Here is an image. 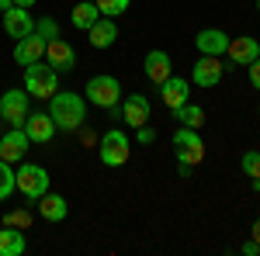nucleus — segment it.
Segmentation results:
<instances>
[{
  "mask_svg": "<svg viewBox=\"0 0 260 256\" xmlns=\"http://www.w3.org/2000/svg\"><path fill=\"white\" fill-rule=\"evenodd\" d=\"M45 62H49L56 73H70V69H77V52H73L70 42L52 39V42H49V49H45Z\"/></svg>",
  "mask_w": 260,
  "mask_h": 256,
  "instance_id": "15",
  "label": "nucleus"
},
{
  "mask_svg": "<svg viewBox=\"0 0 260 256\" xmlns=\"http://www.w3.org/2000/svg\"><path fill=\"white\" fill-rule=\"evenodd\" d=\"M18 191V180H14V170H11V163L7 159H0V201H7V197Z\"/></svg>",
  "mask_w": 260,
  "mask_h": 256,
  "instance_id": "24",
  "label": "nucleus"
},
{
  "mask_svg": "<svg viewBox=\"0 0 260 256\" xmlns=\"http://www.w3.org/2000/svg\"><path fill=\"white\" fill-rule=\"evenodd\" d=\"M240 249H243L246 256H257V253H260V242H253V239H246V242H243Z\"/></svg>",
  "mask_w": 260,
  "mask_h": 256,
  "instance_id": "31",
  "label": "nucleus"
},
{
  "mask_svg": "<svg viewBox=\"0 0 260 256\" xmlns=\"http://www.w3.org/2000/svg\"><path fill=\"white\" fill-rule=\"evenodd\" d=\"M225 59H229V66H225V69H233V66H250L253 59H260V42H257V39H250V35L229 39Z\"/></svg>",
  "mask_w": 260,
  "mask_h": 256,
  "instance_id": "9",
  "label": "nucleus"
},
{
  "mask_svg": "<svg viewBox=\"0 0 260 256\" xmlns=\"http://www.w3.org/2000/svg\"><path fill=\"white\" fill-rule=\"evenodd\" d=\"M149 115H153V104L146 94H128V97L121 100V121L136 132L139 125H149Z\"/></svg>",
  "mask_w": 260,
  "mask_h": 256,
  "instance_id": "8",
  "label": "nucleus"
},
{
  "mask_svg": "<svg viewBox=\"0 0 260 256\" xmlns=\"http://www.w3.org/2000/svg\"><path fill=\"white\" fill-rule=\"evenodd\" d=\"M0 24H4L7 39H14V42L35 31V18L28 14V7H11V11H4V18H0Z\"/></svg>",
  "mask_w": 260,
  "mask_h": 256,
  "instance_id": "12",
  "label": "nucleus"
},
{
  "mask_svg": "<svg viewBox=\"0 0 260 256\" xmlns=\"http://www.w3.org/2000/svg\"><path fill=\"white\" fill-rule=\"evenodd\" d=\"M35 4H39V0H14V7H28V11H31Z\"/></svg>",
  "mask_w": 260,
  "mask_h": 256,
  "instance_id": "33",
  "label": "nucleus"
},
{
  "mask_svg": "<svg viewBox=\"0 0 260 256\" xmlns=\"http://www.w3.org/2000/svg\"><path fill=\"white\" fill-rule=\"evenodd\" d=\"M39 215L45 218V222H62V218L70 215V204H66V197L62 194H45L39 197Z\"/></svg>",
  "mask_w": 260,
  "mask_h": 256,
  "instance_id": "21",
  "label": "nucleus"
},
{
  "mask_svg": "<svg viewBox=\"0 0 260 256\" xmlns=\"http://www.w3.org/2000/svg\"><path fill=\"white\" fill-rule=\"evenodd\" d=\"M170 115H174V121H180L184 128H201V125H205V107H201V104H191V100H184Z\"/></svg>",
  "mask_w": 260,
  "mask_h": 256,
  "instance_id": "23",
  "label": "nucleus"
},
{
  "mask_svg": "<svg viewBox=\"0 0 260 256\" xmlns=\"http://www.w3.org/2000/svg\"><path fill=\"white\" fill-rule=\"evenodd\" d=\"M98 18H101V11H98V4H94V0H77V7L70 11V21H73V28H77V31H87Z\"/></svg>",
  "mask_w": 260,
  "mask_h": 256,
  "instance_id": "22",
  "label": "nucleus"
},
{
  "mask_svg": "<svg viewBox=\"0 0 260 256\" xmlns=\"http://www.w3.org/2000/svg\"><path fill=\"white\" fill-rule=\"evenodd\" d=\"M142 73H146L149 83H156V87H160L163 80L174 73V62H170V56H167L163 49H149V52H146V59H142Z\"/></svg>",
  "mask_w": 260,
  "mask_h": 256,
  "instance_id": "16",
  "label": "nucleus"
},
{
  "mask_svg": "<svg viewBox=\"0 0 260 256\" xmlns=\"http://www.w3.org/2000/svg\"><path fill=\"white\" fill-rule=\"evenodd\" d=\"M160 100H163L167 111L180 107L184 100H191V83H187L184 77H174V73H170V77L160 83Z\"/></svg>",
  "mask_w": 260,
  "mask_h": 256,
  "instance_id": "14",
  "label": "nucleus"
},
{
  "mask_svg": "<svg viewBox=\"0 0 260 256\" xmlns=\"http://www.w3.org/2000/svg\"><path fill=\"white\" fill-rule=\"evenodd\" d=\"M83 97H87V104H94V107L118 111V104H121V83H118V77H111V73H98V77H90V80H87V87H83Z\"/></svg>",
  "mask_w": 260,
  "mask_h": 256,
  "instance_id": "2",
  "label": "nucleus"
},
{
  "mask_svg": "<svg viewBox=\"0 0 260 256\" xmlns=\"http://www.w3.org/2000/svg\"><path fill=\"white\" fill-rule=\"evenodd\" d=\"M250 239H253V242H260V218L253 222V229H250Z\"/></svg>",
  "mask_w": 260,
  "mask_h": 256,
  "instance_id": "32",
  "label": "nucleus"
},
{
  "mask_svg": "<svg viewBox=\"0 0 260 256\" xmlns=\"http://www.w3.org/2000/svg\"><path fill=\"white\" fill-rule=\"evenodd\" d=\"M24 90H28V97L49 100L59 90V73L49 62H31V66H24Z\"/></svg>",
  "mask_w": 260,
  "mask_h": 256,
  "instance_id": "3",
  "label": "nucleus"
},
{
  "mask_svg": "<svg viewBox=\"0 0 260 256\" xmlns=\"http://www.w3.org/2000/svg\"><path fill=\"white\" fill-rule=\"evenodd\" d=\"M128 156H132L128 135H125L121 128H108V132L101 135V142H98V159L104 163V166H125Z\"/></svg>",
  "mask_w": 260,
  "mask_h": 256,
  "instance_id": "4",
  "label": "nucleus"
},
{
  "mask_svg": "<svg viewBox=\"0 0 260 256\" xmlns=\"http://www.w3.org/2000/svg\"><path fill=\"white\" fill-rule=\"evenodd\" d=\"M94 4H98L101 18H121V14L128 11V4H132V0H94Z\"/></svg>",
  "mask_w": 260,
  "mask_h": 256,
  "instance_id": "25",
  "label": "nucleus"
},
{
  "mask_svg": "<svg viewBox=\"0 0 260 256\" xmlns=\"http://www.w3.org/2000/svg\"><path fill=\"white\" fill-rule=\"evenodd\" d=\"M49 115L56 121V132H80L87 121V97L73 90H56L49 97Z\"/></svg>",
  "mask_w": 260,
  "mask_h": 256,
  "instance_id": "1",
  "label": "nucleus"
},
{
  "mask_svg": "<svg viewBox=\"0 0 260 256\" xmlns=\"http://www.w3.org/2000/svg\"><path fill=\"white\" fill-rule=\"evenodd\" d=\"M35 31H39L45 42L59 39V21H56V18H42V21H35Z\"/></svg>",
  "mask_w": 260,
  "mask_h": 256,
  "instance_id": "27",
  "label": "nucleus"
},
{
  "mask_svg": "<svg viewBox=\"0 0 260 256\" xmlns=\"http://www.w3.org/2000/svg\"><path fill=\"white\" fill-rule=\"evenodd\" d=\"M174 156H177V166H198L201 159H205V142H201L198 128H184L180 125L177 132H174Z\"/></svg>",
  "mask_w": 260,
  "mask_h": 256,
  "instance_id": "5",
  "label": "nucleus"
},
{
  "mask_svg": "<svg viewBox=\"0 0 260 256\" xmlns=\"http://www.w3.org/2000/svg\"><path fill=\"white\" fill-rule=\"evenodd\" d=\"M24 249H28L24 229H18V225H4V229H0V256H24Z\"/></svg>",
  "mask_w": 260,
  "mask_h": 256,
  "instance_id": "20",
  "label": "nucleus"
},
{
  "mask_svg": "<svg viewBox=\"0 0 260 256\" xmlns=\"http://www.w3.org/2000/svg\"><path fill=\"white\" fill-rule=\"evenodd\" d=\"M257 111H260V107H257Z\"/></svg>",
  "mask_w": 260,
  "mask_h": 256,
  "instance_id": "36",
  "label": "nucleus"
},
{
  "mask_svg": "<svg viewBox=\"0 0 260 256\" xmlns=\"http://www.w3.org/2000/svg\"><path fill=\"white\" fill-rule=\"evenodd\" d=\"M24 156H28V135H24V128H7L0 135V159L21 163Z\"/></svg>",
  "mask_w": 260,
  "mask_h": 256,
  "instance_id": "17",
  "label": "nucleus"
},
{
  "mask_svg": "<svg viewBox=\"0 0 260 256\" xmlns=\"http://www.w3.org/2000/svg\"><path fill=\"white\" fill-rule=\"evenodd\" d=\"M87 39H90L94 49H111L118 42V24H115V18H98L87 28Z\"/></svg>",
  "mask_w": 260,
  "mask_h": 256,
  "instance_id": "19",
  "label": "nucleus"
},
{
  "mask_svg": "<svg viewBox=\"0 0 260 256\" xmlns=\"http://www.w3.org/2000/svg\"><path fill=\"white\" fill-rule=\"evenodd\" d=\"M194 49H198V56H219L222 59L229 49V35L222 28H201L194 35Z\"/></svg>",
  "mask_w": 260,
  "mask_h": 256,
  "instance_id": "13",
  "label": "nucleus"
},
{
  "mask_svg": "<svg viewBox=\"0 0 260 256\" xmlns=\"http://www.w3.org/2000/svg\"><path fill=\"white\" fill-rule=\"evenodd\" d=\"M136 138H139V145H153V142H156V132H153L149 125H139V128H136Z\"/></svg>",
  "mask_w": 260,
  "mask_h": 256,
  "instance_id": "28",
  "label": "nucleus"
},
{
  "mask_svg": "<svg viewBox=\"0 0 260 256\" xmlns=\"http://www.w3.org/2000/svg\"><path fill=\"white\" fill-rule=\"evenodd\" d=\"M28 222H31V218L24 215V211H11V218H7V225H18V229H24V232H28Z\"/></svg>",
  "mask_w": 260,
  "mask_h": 256,
  "instance_id": "29",
  "label": "nucleus"
},
{
  "mask_svg": "<svg viewBox=\"0 0 260 256\" xmlns=\"http://www.w3.org/2000/svg\"><path fill=\"white\" fill-rule=\"evenodd\" d=\"M0 118L11 128H24V118H28V90L24 87H14V90L0 94Z\"/></svg>",
  "mask_w": 260,
  "mask_h": 256,
  "instance_id": "7",
  "label": "nucleus"
},
{
  "mask_svg": "<svg viewBox=\"0 0 260 256\" xmlns=\"http://www.w3.org/2000/svg\"><path fill=\"white\" fill-rule=\"evenodd\" d=\"M222 69H225V66H222L219 56H198V59H194V69H191V77H194L198 87L208 90V87H215V83L222 80Z\"/></svg>",
  "mask_w": 260,
  "mask_h": 256,
  "instance_id": "18",
  "label": "nucleus"
},
{
  "mask_svg": "<svg viewBox=\"0 0 260 256\" xmlns=\"http://www.w3.org/2000/svg\"><path fill=\"white\" fill-rule=\"evenodd\" d=\"M250 87H253V90H260V59L250 62Z\"/></svg>",
  "mask_w": 260,
  "mask_h": 256,
  "instance_id": "30",
  "label": "nucleus"
},
{
  "mask_svg": "<svg viewBox=\"0 0 260 256\" xmlns=\"http://www.w3.org/2000/svg\"><path fill=\"white\" fill-rule=\"evenodd\" d=\"M24 135H28V142H35V145L52 142V135H56L52 115H49V111H31V115L24 118Z\"/></svg>",
  "mask_w": 260,
  "mask_h": 256,
  "instance_id": "11",
  "label": "nucleus"
},
{
  "mask_svg": "<svg viewBox=\"0 0 260 256\" xmlns=\"http://www.w3.org/2000/svg\"><path fill=\"white\" fill-rule=\"evenodd\" d=\"M240 170H243V173H246L250 180H253V177H260V153H257V149L243 153V159H240Z\"/></svg>",
  "mask_w": 260,
  "mask_h": 256,
  "instance_id": "26",
  "label": "nucleus"
},
{
  "mask_svg": "<svg viewBox=\"0 0 260 256\" xmlns=\"http://www.w3.org/2000/svg\"><path fill=\"white\" fill-rule=\"evenodd\" d=\"M14 180H18V194L28 201H39L49 191V170L39 163H21V170H14Z\"/></svg>",
  "mask_w": 260,
  "mask_h": 256,
  "instance_id": "6",
  "label": "nucleus"
},
{
  "mask_svg": "<svg viewBox=\"0 0 260 256\" xmlns=\"http://www.w3.org/2000/svg\"><path fill=\"white\" fill-rule=\"evenodd\" d=\"M45 49H49V42L42 39L39 31H31V35H24V39L14 42V62H18V66L42 62V59H45Z\"/></svg>",
  "mask_w": 260,
  "mask_h": 256,
  "instance_id": "10",
  "label": "nucleus"
},
{
  "mask_svg": "<svg viewBox=\"0 0 260 256\" xmlns=\"http://www.w3.org/2000/svg\"><path fill=\"white\" fill-rule=\"evenodd\" d=\"M257 11H260V0H257Z\"/></svg>",
  "mask_w": 260,
  "mask_h": 256,
  "instance_id": "35",
  "label": "nucleus"
},
{
  "mask_svg": "<svg viewBox=\"0 0 260 256\" xmlns=\"http://www.w3.org/2000/svg\"><path fill=\"white\" fill-rule=\"evenodd\" d=\"M14 7V0H0V11H11Z\"/></svg>",
  "mask_w": 260,
  "mask_h": 256,
  "instance_id": "34",
  "label": "nucleus"
}]
</instances>
